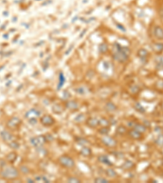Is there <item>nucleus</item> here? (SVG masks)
Masks as SVG:
<instances>
[{
    "mask_svg": "<svg viewBox=\"0 0 163 183\" xmlns=\"http://www.w3.org/2000/svg\"><path fill=\"white\" fill-rule=\"evenodd\" d=\"M129 49L127 47L115 46L114 51V58L120 63H125L129 58Z\"/></svg>",
    "mask_w": 163,
    "mask_h": 183,
    "instance_id": "nucleus-1",
    "label": "nucleus"
},
{
    "mask_svg": "<svg viewBox=\"0 0 163 183\" xmlns=\"http://www.w3.org/2000/svg\"><path fill=\"white\" fill-rule=\"evenodd\" d=\"M58 162L61 166L64 167V168H71L74 167L75 165V162L70 156H62L58 159Z\"/></svg>",
    "mask_w": 163,
    "mask_h": 183,
    "instance_id": "nucleus-2",
    "label": "nucleus"
},
{
    "mask_svg": "<svg viewBox=\"0 0 163 183\" xmlns=\"http://www.w3.org/2000/svg\"><path fill=\"white\" fill-rule=\"evenodd\" d=\"M3 175L7 178H16L18 177V171L14 168H8L3 171Z\"/></svg>",
    "mask_w": 163,
    "mask_h": 183,
    "instance_id": "nucleus-3",
    "label": "nucleus"
},
{
    "mask_svg": "<svg viewBox=\"0 0 163 183\" xmlns=\"http://www.w3.org/2000/svg\"><path fill=\"white\" fill-rule=\"evenodd\" d=\"M40 121H41L42 125L47 127L52 126V125H54L55 123L54 118L52 116H50V115H44L42 117H41Z\"/></svg>",
    "mask_w": 163,
    "mask_h": 183,
    "instance_id": "nucleus-4",
    "label": "nucleus"
},
{
    "mask_svg": "<svg viewBox=\"0 0 163 183\" xmlns=\"http://www.w3.org/2000/svg\"><path fill=\"white\" fill-rule=\"evenodd\" d=\"M30 142H31L33 146L38 147V146H42L46 143V139H45L44 136H37L31 139Z\"/></svg>",
    "mask_w": 163,
    "mask_h": 183,
    "instance_id": "nucleus-5",
    "label": "nucleus"
},
{
    "mask_svg": "<svg viewBox=\"0 0 163 183\" xmlns=\"http://www.w3.org/2000/svg\"><path fill=\"white\" fill-rule=\"evenodd\" d=\"M101 141L105 146H109V147H114V146H116L117 143V142L113 138L109 136H105L104 138H102Z\"/></svg>",
    "mask_w": 163,
    "mask_h": 183,
    "instance_id": "nucleus-6",
    "label": "nucleus"
},
{
    "mask_svg": "<svg viewBox=\"0 0 163 183\" xmlns=\"http://www.w3.org/2000/svg\"><path fill=\"white\" fill-rule=\"evenodd\" d=\"M40 116V111H38L37 109H31L26 113V117L30 120L36 119Z\"/></svg>",
    "mask_w": 163,
    "mask_h": 183,
    "instance_id": "nucleus-7",
    "label": "nucleus"
},
{
    "mask_svg": "<svg viewBox=\"0 0 163 183\" xmlns=\"http://www.w3.org/2000/svg\"><path fill=\"white\" fill-rule=\"evenodd\" d=\"M87 125L91 128H96L99 125V120L95 117H90L87 121Z\"/></svg>",
    "mask_w": 163,
    "mask_h": 183,
    "instance_id": "nucleus-8",
    "label": "nucleus"
},
{
    "mask_svg": "<svg viewBox=\"0 0 163 183\" xmlns=\"http://www.w3.org/2000/svg\"><path fill=\"white\" fill-rule=\"evenodd\" d=\"M98 160L100 162H101L102 164H106V165L109 166H112L113 165V164L110 160H109V159L108 158V156H100L98 157Z\"/></svg>",
    "mask_w": 163,
    "mask_h": 183,
    "instance_id": "nucleus-9",
    "label": "nucleus"
},
{
    "mask_svg": "<svg viewBox=\"0 0 163 183\" xmlns=\"http://www.w3.org/2000/svg\"><path fill=\"white\" fill-rule=\"evenodd\" d=\"M65 106L69 110H77V109L78 108V104H77L75 101H69L67 102L66 104H65Z\"/></svg>",
    "mask_w": 163,
    "mask_h": 183,
    "instance_id": "nucleus-10",
    "label": "nucleus"
},
{
    "mask_svg": "<svg viewBox=\"0 0 163 183\" xmlns=\"http://www.w3.org/2000/svg\"><path fill=\"white\" fill-rule=\"evenodd\" d=\"M129 135L130 137H131L134 139H139L140 138L141 134H139V132L137 131L136 129H132L131 131L129 132Z\"/></svg>",
    "mask_w": 163,
    "mask_h": 183,
    "instance_id": "nucleus-11",
    "label": "nucleus"
},
{
    "mask_svg": "<svg viewBox=\"0 0 163 183\" xmlns=\"http://www.w3.org/2000/svg\"><path fill=\"white\" fill-rule=\"evenodd\" d=\"M81 154L84 156H89L92 154V150L89 147H87V146H84L81 150Z\"/></svg>",
    "mask_w": 163,
    "mask_h": 183,
    "instance_id": "nucleus-12",
    "label": "nucleus"
},
{
    "mask_svg": "<svg viewBox=\"0 0 163 183\" xmlns=\"http://www.w3.org/2000/svg\"><path fill=\"white\" fill-rule=\"evenodd\" d=\"M155 35L158 38H163V30L161 28L157 27L155 29Z\"/></svg>",
    "mask_w": 163,
    "mask_h": 183,
    "instance_id": "nucleus-13",
    "label": "nucleus"
},
{
    "mask_svg": "<svg viewBox=\"0 0 163 183\" xmlns=\"http://www.w3.org/2000/svg\"><path fill=\"white\" fill-rule=\"evenodd\" d=\"M35 181H38V182H49V180L47 179L46 177H43V176H38L37 178H35Z\"/></svg>",
    "mask_w": 163,
    "mask_h": 183,
    "instance_id": "nucleus-14",
    "label": "nucleus"
},
{
    "mask_svg": "<svg viewBox=\"0 0 163 183\" xmlns=\"http://www.w3.org/2000/svg\"><path fill=\"white\" fill-rule=\"evenodd\" d=\"M109 122L108 120H106L105 118H101V120L99 121V125H100L102 127H107L109 125Z\"/></svg>",
    "mask_w": 163,
    "mask_h": 183,
    "instance_id": "nucleus-15",
    "label": "nucleus"
},
{
    "mask_svg": "<svg viewBox=\"0 0 163 183\" xmlns=\"http://www.w3.org/2000/svg\"><path fill=\"white\" fill-rule=\"evenodd\" d=\"M106 173L107 175L109 176V177H110V178H114V177H116L117 176V173L114 169H112V168L108 169V170L106 171Z\"/></svg>",
    "mask_w": 163,
    "mask_h": 183,
    "instance_id": "nucleus-16",
    "label": "nucleus"
},
{
    "mask_svg": "<svg viewBox=\"0 0 163 183\" xmlns=\"http://www.w3.org/2000/svg\"><path fill=\"white\" fill-rule=\"evenodd\" d=\"M106 107H107V109L109 110V111H114V110L116 109V106H115L114 104H112V103H109V104H107Z\"/></svg>",
    "mask_w": 163,
    "mask_h": 183,
    "instance_id": "nucleus-17",
    "label": "nucleus"
},
{
    "mask_svg": "<svg viewBox=\"0 0 163 183\" xmlns=\"http://www.w3.org/2000/svg\"><path fill=\"white\" fill-rule=\"evenodd\" d=\"M95 181L96 182H103V183H106V182H109V181L107 180V179H105V178H97L95 179Z\"/></svg>",
    "mask_w": 163,
    "mask_h": 183,
    "instance_id": "nucleus-18",
    "label": "nucleus"
},
{
    "mask_svg": "<svg viewBox=\"0 0 163 183\" xmlns=\"http://www.w3.org/2000/svg\"><path fill=\"white\" fill-rule=\"evenodd\" d=\"M68 181L71 183H74V182H80L81 181L79 180L78 178H73V177H71V178H69V179H68Z\"/></svg>",
    "mask_w": 163,
    "mask_h": 183,
    "instance_id": "nucleus-19",
    "label": "nucleus"
}]
</instances>
